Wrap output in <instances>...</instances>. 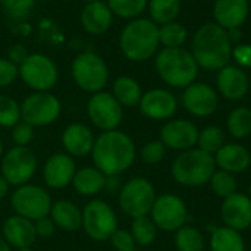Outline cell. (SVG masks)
<instances>
[{
  "label": "cell",
  "mask_w": 251,
  "mask_h": 251,
  "mask_svg": "<svg viewBox=\"0 0 251 251\" xmlns=\"http://www.w3.org/2000/svg\"><path fill=\"white\" fill-rule=\"evenodd\" d=\"M91 159L106 176H119L134 163L135 144L128 134L119 129L106 131L96 138Z\"/></svg>",
  "instance_id": "obj_1"
},
{
  "label": "cell",
  "mask_w": 251,
  "mask_h": 251,
  "mask_svg": "<svg viewBox=\"0 0 251 251\" xmlns=\"http://www.w3.org/2000/svg\"><path fill=\"white\" fill-rule=\"evenodd\" d=\"M191 54L199 66L218 71L229 63L232 56L228 31L218 24H206L197 29L191 44Z\"/></svg>",
  "instance_id": "obj_2"
},
{
  "label": "cell",
  "mask_w": 251,
  "mask_h": 251,
  "mask_svg": "<svg viewBox=\"0 0 251 251\" xmlns=\"http://www.w3.org/2000/svg\"><path fill=\"white\" fill-rule=\"evenodd\" d=\"M119 44L126 59L132 62L149 60L159 47V25L151 19H134L122 29Z\"/></svg>",
  "instance_id": "obj_3"
},
{
  "label": "cell",
  "mask_w": 251,
  "mask_h": 251,
  "mask_svg": "<svg viewBox=\"0 0 251 251\" xmlns=\"http://www.w3.org/2000/svg\"><path fill=\"white\" fill-rule=\"evenodd\" d=\"M156 69L171 87L182 88L194 82L199 65L194 56L182 47H165L156 56Z\"/></svg>",
  "instance_id": "obj_4"
},
{
  "label": "cell",
  "mask_w": 251,
  "mask_h": 251,
  "mask_svg": "<svg viewBox=\"0 0 251 251\" xmlns=\"http://www.w3.org/2000/svg\"><path fill=\"white\" fill-rule=\"evenodd\" d=\"M171 171L178 184L185 187H200L209 182L216 171L215 156L201 149H190L176 156Z\"/></svg>",
  "instance_id": "obj_5"
},
{
  "label": "cell",
  "mask_w": 251,
  "mask_h": 251,
  "mask_svg": "<svg viewBox=\"0 0 251 251\" xmlns=\"http://www.w3.org/2000/svg\"><path fill=\"white\" fill-rule=\"evenodd\" d=\"M156 197L153 184L146 178L135 176L122 185L118 200L121 210L126 216L135 219L150 215Z\"/></svg>",
  "instance_id": "obj_6"
},
{
  "label": "cell",
  "mask_w": 251,
  "mask_h": 251,
  "mask_svg": "<svg viewBox=\"0 0 251 251\" xmlns=\"http://www.w3.org/2000/svg\"><path fill=\"white\" fill-rule=\"evenodd\" d=\"M51 204L53 201L47 190L29 182L16 187L10 197V206L15 215L26 218L32 222L49 216Z\"/></svg>",
  "instance_id": "obj_7"
},
{
  "label": "cell",
  "mask_w": 251,
  "mask_h": 251,
  "mask_svg": "<svg viewBox=\"0 0 251 251\" xmlns=\"http://www.w3.org/2000/svg\"><path fill=\"white\" fill-rule=\"evenodd\" d=\"M82 229L88 238L96 243L110 240L118 229V218L115 210L103 200L94 199L82 209Z\"/></svg>",
  "instance_id": "obj_8"
},
{
  "label": "cell",
  "mask_w": 251,
  "mask_h": 251,
  "mask_svg": "<svg viewBox=\"0 0 251 251\" xmlns=\"http://www.w3.org/2000/svg\"><path fill=\"white\" fill-rule=\"evenodd\" d=\"M72 76L76 85L87 93L103 91L109 81L106 62L96 53L87 51L78 54L72 62Z\"/></svg>",
  "instance_id": "obj_9"
},
{
  "label": "cell",
  "mask_w": 251,
  "mask_h": 251,
  "mask_svg": "<svg viewBox=\"0 0 251 251\" xmlns=\"http://www.w3.org/2000/svg\"><path fill=\"white\" fill-rule=\"evenodd\" d=\"M18 68L22 81L34 91H50L59 78L56 63L41 53L28 54Z\"/></svg>",
  "instance_id": "obj_10"
},
{
  "label": "cell",
  "mask_w": 251,
  "mask_h": 251,
  "mask_svg": "<svg viewBox=\"0 0 251 251\" xmlns=\"http://www.w3.org/2000/svg\"><path fill=\"white\" fill-rule=\"evenodd\" d=\"M59 99L49 91H35L21 103V121L34 128L53 124L60 115Z\"/></svg>",
  "instance_id": "obj_11"
},
{
  "label": "cell",
  "mask_w": 251,
  "mask_h": 251,
  "mask_svg": "<svg viewBox=\"0 0 251 251\" xmlns=\"http://www.w3.org/2000/svg\"><path fill=\"white\" fill-rule=\"evenodd\" d=\"M1 176L12 185L19 187L28 184L37 171V157L29 147L15 146L1 157Z\"/></svg>",
  "instance_id": "obj_12"
},
{
  "label": "cell",
  "mask_w": 251,
  "mask_h": 251,
  "mask_svg": "<svg viewBox=\"0 0 251 251\" xmlns=\"http://www.w3.org/2000/svg\"><path fill=\"white\" fill-rule=\"evenodd\" d=\"M87 115L91 124L100 131H113L122 124L124 110L112 93L99 91L91 96L87 104Z\"/></svg>",
  "instance_id": "obj_13"
},
{
  "label": "cell",
  "mask_w": 251,
  "mask_h": 251,
  "mask_svg": "<svg viewBox=\"0 0 251 251\" xmlns=\"http://www.w3.org/2000/svg\"><path fill=\"white\" fill-rule=\"evenodd\" d=\"M188 212L182 199L175 194H162L156 197L150 218L157 229L172 232L184 226Z\"/></svg>",
  "instance_id": "obj_14"
},
{
  "label": "cell",
  "mask_w": 251,
  "mask_h": 251,
  "mask_svg": "<svg viewBox=\"0 0 251 251\" xmlns=\"http://www.w3.org/2000/svg\"><path fill=\"white\" fill-rule=\"evenodd\" d=\"M76 165L66 153L51 154L43 166V181L51 190H62L72 184Z\"/></svg>",
  "instance_id": "obj_15"
},
{
  "label": "cell",
  "mask_w": 251,
  "mask_h": 251,
  "mask_svg": "<svg viewBox=\"0 0 251 251\" xmlns=\"http://www.w3.org/2000/svg\"><path fill=\"white\" fill-rule=\"evenodd\" d=\"M182 104L194 116H210L218 109V94L207 84L193 82L185 87L182 94Z\"/></svg>",
  "instance_id": "obj_16"
},
{
  "label": "cell",
  "mask_w": 251,
  "mask_h": 251,
  "mask_svg": "<svg viewBox=\"0 0 251 251\" xmlns=\"http://www.w3.org/2000/svg\"><path fill=\"white\" fill-rule=\"evenodd\" d=\"M197 140H199V129L193 122L187 119L169 121L168 124L163 125L160 131V141L172 150L185 151L194 149Z\"/></svg>",
  "instance_id": "obj_17"
},
{
  "label": "cell",
  "mask_w": 251,
  "mask_h": 251,
  "mask_svg": "<svg viewBox=\"0 0 251 251\" xmlns=\"http://www.w3.org/2000/svg\"><path fill=\"white\" fill-rule=\"evenodd\" d=\"M138 106L141 113L149 119L165 121L175 115L178 101L171 91L162 88H153L141 96Z\"/></svg>",
  "instance_id": "obj_18"
},
{
  "label": "cell",
  "mask_w": 251,
  "mask_h": 251,
  "mask_svg": "<svg viewBox=\"0 0 251 251\" xmlns=\"http://www.w3.org/2000/svg\"><path fill=\"white\" fill-rule=\"evenodd\" d=\"M222 219L225 225L235 231H244L251 225V199L235 193L225 199L222 204Z\"/></svg>",
  "instance_id": "obj_19"
},
{
  "label": "cell",
  "mask_w": 251,
  "mask_h": 251,
  "mask_svg": "<svg viewBox=\"0 0 251 251\" xmlns=\"http://www.w3.org/2000/svg\"><path fill=\"white\" fill-rule=\"evenodd\" d=\"M94 134L84 124H71L62 132V146L71 157H85L94 147Z\"/></svg>",
  "instance_id": "obj_20"
},
{
  "label": "cell",
  "mask_w": 251,
  "mask_h": 251,
  "mask_svg": "<svg viewBox=\"0 0 251 251\" xmlns=\"http://www.w3.org/2000/svg\"><path fill=\"white\" fill-rule=\"evenodd\" d=\"M1 237L15 250L24 247H32V244L37 240L34 222L19 215L9 216L3 224Z\"/></svg>",
  "instance_id": "obj_21"
},
{
  "label": "cell",
  "mask_w": 251,
  "mask_h": 251,
  "mask_svg": "<svg viewBox=\"0 0 251 251\" xmlns=\"http://www.w3.org/2000/svg\"><path fill=\"white\" fill-rule=\"evenodd\" d=\"M216 82L221 94L229 100H240L247 94L250 88L247 74L241 68L232 65H226L222 69H219Z\"/></svg>",
  "instance_id": "obj_22"
},
{
  "label": "cell",
  "mask_w": 251,
  "mask_h": 251,
  "mask_svg": "<svg viewBox=\"0 0 251 251\" xmlns=\"http://www.w3.org/2000/svg\"><path fill=\"white\" fill-rule=\"evenodd\" d=\"M213 15L216 24L224 29L240 28L249 15V1L247 0H216L213 7Z\"/></svg>",
  "instance_id": "obj_23"
},
{
  "label": "cell",
  "mask_w": 251,
  "mask_h": 251,
  "mask_svg": "<svg viewBox=\"0 0 251 251\" xmlns=\"http://www.w3.org/2000/svg\"><path fill=\"white\" fill-rule=\"evenodd\" d=\"M112 19L113 13L104 1L87 3L81 12V24L84 29L93 35L104 34L112 25Z\"/></svg>",
  "instance_id": "obj_24"
},
{
  "label": "cell",
  "mask_w": 251,
  "mask_h": 251,
  "mask_svg": "<svg viewBox=\"0 0 251 251\" xmlns=\"http://www.w3.org/2000/svg\"><path fill=\"white\" fill-rule=\"evenodd\" d=\"M49 216L62 231L76 232L82 228V210L69 200L53 201Z\"/></svg>",
  "instance_id": "obj_25"
},
{
  "label": "cell",
  "mask_w": 251,
  "mask_h": 251,
  "mask_svg": "<svg viewBox=\"0 0 251 251\" xmlns=\"http://www.w3.org/2000/svg\"><path fill=\"white\" fill-rule=\"evenodd\" d=\"M216 165L229 174H240L249 169L251 156L249 150L240 144H225L215 154Z\"/></svg>",
  "instance_id": "obj_26"
},
{
  "label": "cell",
  "mask_w": 251,
  "mask_h": 251,
  "mask_svg": "<svg viewBox=\"0 0 251 251\" xmlns=\"http://www.w3.org/2000/svg\"><path fill=\"white\" fill-rule=\"evenodd\" d=\"M106 185V175L97 169L96 166H84L81 169H76L72 187L74 190L84 197H94L104 191Z\"/></svg>",
  "instance_id": "obj_27"
},
{
  "label": "cell",
  "mask_w": 251,
  "mask_h": 251,
  "mask_svg": "<svg viewBox=\"0 0 251 251\" xmlns=\"http://www.w3.org/2000/svg\"><path fill=\"white\" fill-rule=\"evenodd\" d=\"M113 97L122 107H134L140 104L143 91L140 84L131 76H119L113 82Z\"/></svg>",
  "instance_id": "obj_28"
},
{
  "label": "cell",
  "mask_w": 251,
  "mask_h": 251,
  "mask_svg": "<svg viewBox=\"0 0 251 251\" xmlns=\"http://www.w3.org/2000/svg\"><path fill=\"white\" fill-rule=\"evenodd\" d=\"M210 249L212 251H246V244L238 231L224 226L213 229Z\"/></svg>",
  "instance_id": "obj_29"
},
{
  "label": "cell",
  "mask_w": 251,
  "mask_h": 251,
  "mask_svg": "<svg viewBox=\"0 0 251 251\" xmlns=\"http://www.w3.org/2000/svg\"><path fill=\"white\" fill-rule=\"evenodd\" d=\"M151 21L156 24L174 22L181 10V0H149Z\"/></svg>",
  "instance_id": "obj_30"
},
{
  "label": "cell",
  "mask_w": 251,
  "mask_h": 251,
  "mask_svg": "<svg viewBox=\"0 0 251 251\" xmlns=\"http://www.w3.org/2000/svg\"><path fill=\"white\" fill-rule=\"evenodd\" d=\"M131 235L135 241L137 246H150L154 243L156 235H157V226L149 216H141L132 219L131 224Z\"/></svg>",
  "instance_id": "obj_31"
},
{
  "label": "cell",
  "mask_w": 251,
  "mask_h": 251,
  "mask_svg": "<svg viewBox=\"0 0 251 251\" xmlns=\"http://www.w3.org/2000/svg\"><path fill=\"white\" fill-rule=\"evenodd\" d=\"M228 131L234 138H246L251 134V110L237 107L228 116Z\"/></svg>",
  "instance_id": "obj_32"
},
{
  "label": "cell",
  "mask_w": 251,
  "mask_h": 251,
  "mask_svg": "<svg viewBox=\"0 0 251 251\" xmlns=\"http://www.w3.org/2000/svg\"><path fill=\"white\" fill-rule=\"evenodd\" d=\"M175 246L178 251H203L204 238L199 229L184 225L176 231Z\"/></svg>",
  "instance_id": "obj_33"
},
{
  "label": "cell",
  "mask_w": 251,
  "mask_h": 251,
  "mask_svg": "<svg viewBox=\"0 0 251 251\" xmlns=\"http://www.w3.org/2000/svg\"><path fill=\"white\" fill-rule=\"evenodd\" d=\"M197 144L199 149L210 154H216L225 146V134L218 126H207L201 132H199Z\"/></svg>",
  "instance_id": "obj_34"
},
{
  "label": "cell",
  "mask_w": 251,
  "mask_h": 251,
  "mask_svg": "<svg viewBox=\"0 0 251 251\" xmlns=\"http://www.w3.org/2000/svg\"><path fill=\"white\" fill-rule=\"evenodd\" d=\"M187 40V29L178 22H168L159 28V43L165 47H181Z\"/></svg>",
  "instance_id": "obj_35"
},
{
  "label": "cell",
  "mask_w": 251,
  "mask_h": 251,
  "mask_svg": "<svg viewBox=\"0 0 251 251\" xmlns=\"http://www.w3.org/2000/svg\"><path fill=\"white\" fill-rule=\"evenodd\" d=\"M209 182L218 197L226 199L237 193V179L234 174H229L226 171H215Z\"/></svg>",
  "instance_id": "obj_36"
},
{
  "label": "cell",
  "mask_w": 251,
  "mask_h": 251,
  "mask_svg": "<svg viewBox=\"0 0 251 251\" xmlns=\"http://www.w3.org/2000/svg\"><path fill=\"white\" fill-rule=\"evenodd\" d=\"M21 122V104L10 96L0 94V126L13 128Z\"/></svg>",
  "instance_id": "obj_37"
},
{
  "label": "cell",
  "mask_w": 251,
  "mask_h": 251,
  "mask_svg": "<svg viewBox=\"0 0 251 251\" xmlns=\"http://www.w3.org/2000/svg\"><path fill=\"white\" fill-rule=\"evenodd\" d=\"M149 0H107V6L112 13L121 18H137L147 7Z\"/></svg>",
  "instance_id": "obj_38"
},
{
  "label": "cell",
  "mask_w": 251,
  "mask_h": 251,
  "mask_svg": "<svg viewBox=\"0 0 251 251\" xmlns=\"http://www.w3.org/2000/svg\"><path fill=\"white\" fill-rule=\"evenodd\" d=\"M166 154V146L160 140L149 141L141 149V159L147 165H157L163 160Z\"/></svg>",
  "instance_id": "obj_39"
},
{
  "label": "cell",
  "mask_w": 251,
  "mask_h": 251,
  "mask_svg": "<svg viewBox=\"0 0 251 251\" xmlns=\"http://www.w3.org/2000/svg\"><path fill=\"white\" fill-rule=\"evenodd\" d=\"M35 0H1V6L6 13L15 19L25 18L34 7Z\"/></svg>",
  "instance_id": "obj_40"
},
{
  "label": "cell",
  "mask_w": 251,
  "mask_h": 251,
  "mask_svg": "<svg viewBox=\"0 0 251 251\" xmlns=\"http://www.w3.org/2000/svg\"><path fill=\"white\" fill-rule=\"evenodd\" d=\"M10 137H12V141L15 143V146L28 147L31 144V141L34 140V126L21 121L12 128Z\"/></svg>",
  "instance_id": "obj_41"
},
{
  "label": "cell",
  "mask_w": 251,
  "mask_h": 251,
  "mask_svg": "<svg viewBox=\"0 0 251 251\" xmlns=\"http://www.w3.org/2000/svg\"><path fill=\"white\" fill-rule=\"evenodd\" d=\"M109 241L112 243V247L116 251H134L137 246L131 232L125 229H119V228L113 232Z\"/></svg>",
  "instance_id": "obj_42"
},
{
  "label": "cell",
  "mask_w": 251,
  "mask_h": 251,
  "mask_svg": "<svg viewBox=\"0 0 251 251\" xmlns=\"http://www.w3.org/2000/svg\"><path fill=\"white\" fill-rule=\"evenodd\" d=\"M19 76V68L9 59H0V88L9 87Z\"/></svg>",
  "instance_id": "obj_43"
},
{
  "label": "cell",
  "mask_w": 251,
  "mask_h": 251,
  "mask_svg": "<svg viewBox=\"0 0 251 251\" xmlns=\"http://www.w3.org/2000/svg\"><path fill=\"white\" fill-rule=\"evenodd\" d=\"M34 226H35V234H37V238H50L53 237V234L56 232V225L53 222V219L50 216H44V218H40L34 222Z\"/></svg>",
  "instance_id": "obj_44"
},
{
  "label": "cell",
  "mask_w": 251,
  "mask_h": 251,
  "mask_svg": "<svg viewBox=\"0 0 251 251\" xmlns=\"http://www.w3.org/2000/svg\"><path fill=\"white\" fill-rule=\"evenodd\" d=\"M232 56L241 68H251V46L240 44L232 50Z\"/></svg>",
  "instance_id": "obj_45"
},
{
  "label": "cell",
  "mask_w": 251,
  "mask_h": 251,
  "mask_svg": "<svg viewBox=\"0 0 251 251\" xmlns=\"http://www.w3.org/2000/svg\"><path fill=\"white\" fill-rule=\"evenodd\" d=\"M26 50L21 46V44H15L12 46V49L9 50V60H12L13 63H22L26 57Z\"/></svg>",
  "instance_id": "obj_46"
},
{
  "label": "cell",
  "mask_w": 251,
  "mask_h": 251,
  "mask_svg": "<svg viewBox=\"0 0 251 251\" xmlns=\"http://www.w3.org/2000/svg\"><path fill=\"white\" fill-rule=\"evenodd\" d=\"M121 184H119V176H106V185L104 190L110 194H119L121 191Z\"/></svg>",
  "instance_id": "obj_47"
},
{
  "label": "cell",
  "mask_w": 251,
  "mask_h": 251,
  "mask_svg": "<svg viewBox=\"0 0 251 251\" xmlns=\"http://www.w3.org/2000/svg\"><path fill=\"white\" fill-rule=\"evenodd\" d=\"M9 190H10V184L0 175V201L9 194Z\"/></svg>",
  "instance_id": "obj_48"
},
{
  "label": "cell",
  "mask_w": 251,
  "mask_h": 251,
  "mask_svg": "<svg viewBox=\"0 0 251 251\" xmlns=\"http://www.w3.org/2000/svg\"><path fill=\"white\" fill-rule=\"evenodd\" d=\"M0 251H12V247L7 244V241L3 237H0Z\"/></svg>",
  "instance_id": "obj_49"
},
{
  "label": "cell",
  "mask_w": 251,
  "mask_h": 251,
  "mask_svg": "<svg viewBox=\"0 0 251 251\" xmlns=\"http://www.w3.org/2000/svg\"><path fill=\"white\" fill-rule=\"evenodd\" d=\"M16 251H34L31 247H24V249H16Z\"/></svg>",
  "instance_id": "obj_50"
},
{
  "label": "cell",
  "mask_w": 251,
  "mask_h": 251,
  "mask_svg": "<svg viewBox=\"0 0 251 251\" xmlns=\"http://www.w3.org/2000/svg\"><path fill=\"white\" fill-rule=\"evenodd\" d=\"M3 157V143H1V140H0V159Z\"/></svg>",
  "instance_id": "obj_51"
},
{
  "label": "cell",
  "mask_w": 251,
  "mask_h": 251,
  "mask_svg": "<svg viewBox=\"0 0 251 251\" xmlns=\"http://www.w3.org/2000/svg\"><path fill=\"white\" fill-rule=\"evenodd\" d=\"M85 3H94V1H103V0H84Z\"/></svg>",
  "instance_id": "obj_52"
},
{
  "label": "cell",
  "mask_w": 251,
  "mask_h": 251,
  "mask_svg": "<svg viewBox=\"0 0 251 251\" xmlns=\"http://www.w3.org/2000/svg\"><path fill=\"white\" fill-rule=\"evenodd\" d=\"M40 1H51V0H40Z\"/></svg>",
  "instance_id": "obj_53"
},
{
  "label": "cell",
  "mask_w": 251,
  "mask_h": 251,
  "mask_svg": "<svg viewBox=\"0 0 251 251\" xmlns=\"http://www.w3.org/2000/svg\"><path fill=\"white\" fill-rule=\"evenodd\" d=\"M250 88H251V82H250Z\"/></svg>",
  "instance_id": "obj_54"
},
{
  "label": "cell",
  "mask_w": 251,
  "mask_h": 251,
  "mask_svg": "<svg viewBox=\"0 0 251 251\" xmlns=\"http://www.w3.org/2000/svg\"><path fill=\"white\" fill-rule=\"evenodd\" d=\"M134 251H135V250H134Z\"/></svg>",
  "instance_id": "obj_55"
}]
</instances>
